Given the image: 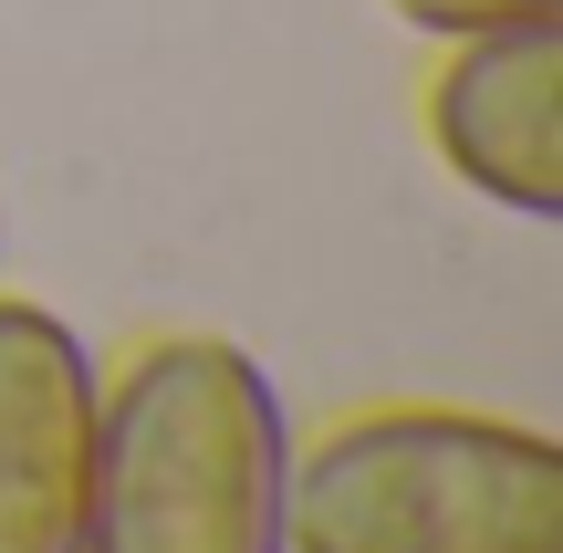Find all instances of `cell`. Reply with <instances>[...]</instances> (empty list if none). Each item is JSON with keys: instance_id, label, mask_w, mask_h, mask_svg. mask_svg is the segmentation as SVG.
I'll list each match as a JSON object with an SVG mask.
<instances>
[{"instance_id": "6da1fadb", "label": "cell", "mask_w": 563, "mask_h": 553, "mask_svg": "<svg viewBox=\"0 0 563 553\" xmlns=\"http://www.w3.org/2000/svg\"><path fill=\"white\" fill-rule=\"evenodd\" d=\"M292 418L251 345L157 334L95 387L84 553H292Z\"/></svg>"}, {"instance_id": "7a4b0ae2", "label": "cell", "mask_w": 563, "mask_h": 553, "mask_svg": "<svg viewBox=\"0 0 563 553\" xmlns=\"http://www.w3.org/2000/svg\"><path fill=\"white\" fill-rule=\"evenodd\" d=\"M292 553H563V439L490 408H355L292 450Z\"/></svg>"}, {"instance_id": "3957f363", "label": "cell", "mask_w": 563, "mask_h": 553, "mask_svg": "<svg viewBox=\"0 0 563 553\" xmlns=\"http://www.w3.org/2000/svg\"><path fill=\"white\" fill-rule=\"evenodd\" d=\"M428 146L481 209L563 220V11L460 32L428 74Z\"/></svg>"}, {"instance_id": "277c9868", "label": "cell", "mask_w": 563, "mask_h": 553, "mask_svg": "<svg viewBox=\"0 0 563 553\" xmlns=\"http://www.w3.org/2000/svg\"><path fill=\"white\" fill-rule=\"evenodd\" d=\"M95 345L32 292H0V553H84Z\"/></svg>"}, {"instance_id": "5b68a950", "label": "cell", "mask_w": 563, "mask_h": 553, "mask_svg": "<svg viewBox=\"0 0 563 553\" xmlns=\"http://www.w3.org/2000/svg\"><path fill=\"white\" fill-rule=\"evenodd\" d=\"M386 11L428 42H460V32H501V21H553L563 0H386Z\"/></svg>"}]
</instances>
